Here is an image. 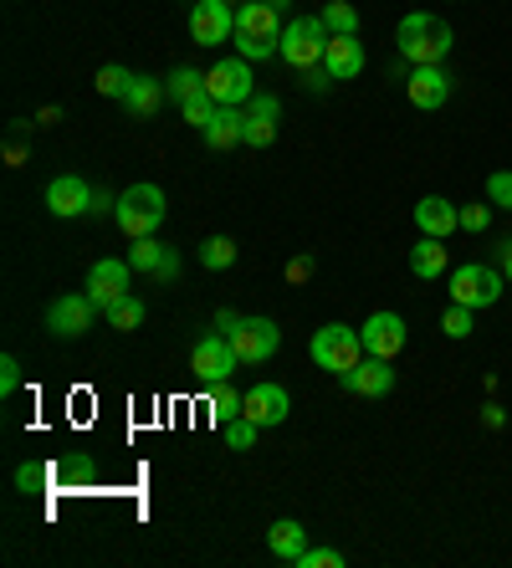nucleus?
<instances>
[{
    "label": "nucleus",
    "mask_w": 512,
    "mask_h": 568,
    "mask_svg": "<svg viewBox=\"0 0 512 568\" xmlns=\"http://www.w3.org/2000/svg\"><path fill=\"white\" fill-rule=\"evenodd\" d=\"M395 41H400V57L410 67H436L451 52V27L431 11H410V16H400V37Z\"/></svg>",
    "instance_id": "f257e3e1"
},
{
    "label": "nucleus",
    "mask_w": 512,
    "mask_h": 568,
    "mask_svg": "<svg viewBox=\"0 0 512 568\" xmlns=\"http://www.w3.org/2000/svg\"><path fill=\"white\" fill-rule=\"evenodd\" d=\"M164 190L160 185H129L119 195V211H113V225H119L129 241H139V236H154L164 225Z\"/></svg>",
    "instance_id": "f03ea898"
},
{
    "label": "nucleus",
    "mask_w": 512,
    "mask_h": 568,
    "mask_svg": "<svg viewBox=\"0 0 512 568\" xmlns=\"http://www.w3.org/2000/svg\"><path fill=\"white\" fill-rule=\"evenodd\" d=\"M324 47H328L324 16H297V21H287L283 27V37H277V57H283L293 72L324 62Z\"/></svg>",
    "instance_id": "7ed1b4c3"
},
{
    "label": "nucleus",
    "mask_w": 512,
    "mask_h": 568,
    "mask_svg": "<svg viewBox=\"0 0 512 568\" xmlns=\"http://www.w3.org/2000/svg\"><path fill=\"white\" fill-rule=\"evenodd\" d=\"M308 354H313V364H318V369H328V374H338V379H344V374L365 358V338H359L349 323H328V328L313 333Z\"/></svg>",
    "instance_id": "20e7f679"
},
{
    "label": "nucleus",
    "mask_w": 512,
    "mask_h": 568,
    "mask_svg": "<svg viewBox=\"0 0 512 568\" xmlns=\"http://www.w3.org/2000/svg\"><path fill=\"white\" fill-rule=\"evenodd\" d=\"M502 287H508V277H502L498 266H482V262H461L451 266V303L461 307H492L502 297Z\"/></svg>",
    "instance_id": "39448f33"
},
{
    "label": "nucleus",
    "mask_w": 512,
    "mask_h": 568,
    "mask_svg": "<svg viewBox=\"0 0 512 568\" xmlns=\"http://www.w3.org/2000/svg\"><path fill=\"white\" fill-rule=\"evenodd\" d=\"M205 93L216 98L221 108H246L256 98V78H252V62L246 57H226L205 72Z\"/></svg>",
    "instance_id": "423d86ee"
},
{
    "label": "nucleus",
    "mask_w": 512,
    "mask_h": 568,
    "mask_svg": "<svg viewBox=\"0 0 512 568\" xmlns=\"http://www.w3.org/2000/svg\"><path fill=\"white\" fill-rule=\"evenodd\" d=\"M236 348H231L226 333H205V338H195V348H190V374H195V384H226L231 374H236Z\"/></svg>",
    "instance_id": "0eeeda50"
},
{
    "label": "nucleus",
    "mask_w": 512,
    "mask_h": 568,
    "mask_svg": "<svg viewBox=\"0 0 512 568\" xmlns=\"http://www.w3.org/2000/svg\"><path fill=\"white\" fill-rule=\"evenodd\" d=\"M98 313H103V307H98L88 292H68V297H57V303L47 307V333H52V338H82V333L93 328Z\"/></svg>",
    "instance_id": "6e6552de"
},
{
    "label": "nucleus",
    "mask_w": 512,
    "mask_h": 568,
    "mask_svg": "<svg viewBox=\"0 0 512 568\" xmlns=\"http://www.w3.org/2000/svg\"><path fill=\"white\" fill-rule=\"evenodd\" d=\"M231 348H236L242 364H267L283 348V328L272 317H242V328L231 333Z\"/></svg>",
    "instance_id": "1a4fd4ad"
},
{
    "label": "nucleus",
    "mask_w": 512,
    "mask_h": 568,
    "mask_svg": "<svg viewBox=\"0 0 512 568\" xmlns=\"http://www.w3.org/2000/svg\"><path fill=\"white\" fill-rule=\"evenodd\" d=\"M190 37H195V47H221V41L236 37V11L226 0H195L190 6Z\"/></svg>",
    "instance_id": "9d476101"
},
{
    "label": "nucleus",
    "mask_w": 512,
    "mask_h": 568,
    "mask_svg": "<svg viewBox=\"0 0 512 568\" xmlns=\"http://www.w3.org/2000/svg\"><path fill=\"white\" fill-rule=\"evenodd\" d=\"M47 211L57 221H78V215L93 211V185L82 174H57L52 185H47Z\"/></svg>",
    "instance_id": "9b49d317"
},
{
    "label": "nucleus",
    "mask_w": 512,
    "mask_h": 568,
    "mask_svg": "<svg viewBox=\"0 0 512 568\" xmlns=\"http://www.w3.org/2000/svg\"><path fill=\"white\" fill-rule=\"evenodd\" d=\"M359 338H365V354H375V358H400V348H405V338H410V328H405L400 313H375V317H365Z\"/></svg>",
    "instance_id": "f8f14e48"
},
{
    "label": "nucleus",
    "mask_w": 512,
    "mask_h": 568,
    "mask_svg": "<svg viewBox=\"0 0 512 568\" xmlns=\"http://www.w3.org/2000/svg\"><path fill=\"white\" fill-rule=\"evenodd\" d=\"M129 277H134V266L119 262V256H103V262H93V272H88V297L109 313L123 292H129Z\"/></svg>",
    "instance_id": "ddd939ff"
},
{
    "label": "nucleus",
    "mask_w": 512,
    "mask_h": 568,
    "mask_svg": "<svg viewBox=\"0 0 512 568\" xmlns=\"http://www.w3.org/2000/svg\"><path fill=\"white\" fill-rule=\"evenodd\" d=\"M344 389H349V395H359V399H385V395L395 389V369H390V358L365 354L349 374H344Z\"/></svg>",
    "instance_id": "4468645a"
},
{
    "label": "nucleus",
    "mask_w": 512,
    "mask_h": 568,
    "mask_svg": "<svg viewBox=\"0 0 512 568\" xmlns=\"http://www.w3.org/2000/svg\"><path fill=\"white\" fill-rule=\"evenodd\" d=\"M129 266H134V272H149V277H160V282H175L180 277V252L175 246H164V241H154V236H139L134 246H129Z\"/></svg>",
    "instance_id": "2eb2a0df"
},
{
    "label": "nucleus",
    "mask_w": 512,
    "mask_h": 568,
    "mask_svg": "<svg viewBox=\"0 0 512 568\" xmlns=\"http://www.w3.org/2000/svg\"><path fill=\"white\" fill-rule=\"evenodd\" d=\"M405 98L416 108H426V113H436V108L451 98V78L441 72V62L436 67H410V78H405Z\"/></svg>",
    "instance_id": "dca6fc26"
},
{
    "label": "nucleus",
    "mask_w": 512,
    "mask_h": 568,
    "mask_svg": "<svg viewBox=\"0 0 512 568\" xmlns=\"http://www.w3.org/2000/svg\"><path fill=\"white\" fill-rule=\"evenodd\" d=\"M277 123H283V103H277L272 93H256L252 103H246V133H242V144L267 149L272 139H277Z\"/></svg>",
    "instance_id": "f3484780"
},
{
    "label": "nucleus",
    "mask_w": 512,
    "mask_h": 568,
    "mask_svg": "<svg viewBox=\"0 0 512 568\" xmlns=\"http://www.w3.org/2000/svg\"><path fill=\"white\" fill-rule=\"evenodd\" d=\"M287 415H293V399H287L283 384H252V389H246V420H256L262 430H267V425H283Z\"/></svg>",
    "instance_id": "a211bd4d"
},
{
    "label": "nucleus",
    "mask_w": 512,
    "mask_h": 568,
    "mask_svg": "<svg viewBox=\"0 0 512 568\" xmlns=\"http://www.w3.org/2000/svg\"><path fill=\"white\" fill-rule=\"evenodd\" d=\"M416 225L420 236H451V231H461V205H451L446 195H426L416 200Z\"/></svg>",
    "instance_id": "6ab92c4d"
},
{
    "label": "nucleus",
    "mask_w": 512,
    "mask_h": 568,
    "mask_svg": "<svg viewBox=\"0 0 512 568\" xmlns=\"http://www.w3.org/2000/svg\"><path fill=\"white\" fill-rule=\"evenodd\" d=\"M324 67L334 72V82L359 78V67H365V47H359V37H328Z\"/></svg>",
    "instance_id": "aec40b11"
},
{
    "label": "nucleus",
    "mask_w": 512,
    "mask_h": 568,
    "mask_svg": "<svg viewBox=\"0 0 512 568\" xmlns=\"http://www.w3.org/2000/svg\"><path fill=\"white\" fill-rule=\"evenodd\" d=\"M410 272L426 282L451 277V252H446L441 236H420V246H410Z\"/></svg>",
    "instance_id": "412c9836"
},
{
    "label": "nucleus",
    "mask_w": 512,
    "mask_h": 568,
    "mask_svg": "<svg viewBox=\"0 0 512 568\" xmlns=\"http://www.w3.org/2000/svg\"><path fill=\"white\" fill-rule=\"evenodd\" d=\"M246 133V108H216V119L201 129V139L211 149H236Z\"/></svg>",
    "instance_id": "4be33fe9"
},
{
    "label": "nucleus",
    "mask_w": 512,
    "mask_h": 568,
    "mask_svg": "<svg viewBox=\"0 0 512 568\" xmlns=\"http://www.w3.org/2000/svg\"><path fill=\"white\" fill-rule=\"evenodd\" d=\"M267 548L283 558V564H297V558H303V548H308V532H303V523H297V517H277V523L267 528Z\"/></svg>",
    "instance_id": "5701e85b"
},
{
    "label": "nucleus",
    "mask_w": 512,
    "mask_h": 568,
    "mask_svg": "<svg viewBox=\"0 0 512 568\" xmlns=\"http://www.w3.org/2000/svg\"><path fill=\"white\" fill-rule=\"evenodd\" d=\"M277 6H272V0H246V6H236V31H242V37H283V31H277Z\"/></svg>",
    "instance_id": "b1692460"
},
{
    "label": "nucleus",
    "mask_w": 512,
    "mask_h": 568,
    "mask_svg": "<svg viewBox=\"0 0 512 568\" xmlns=\"http://www.w3.org/2000/svg\"><path fill=\"white\" fill-rule=\"evenodd\" d=\"M164 98H170V93H164L160 78H134V88L123 93V108H129L134 119H154V113L164 108Z\"/></svg>",
    "instance_id": "393cba45"
},
{
    "label": "nucleus",
    "mask_w": 512,
    "mask_h": 568,
    "mask_svg": "<svg viewBox=\"0 0 512 568\" xmlns=\"http://www.w3.org/2000/svg\"><path fill=\"white\" fill-rule=\"evenodd\" d=\"M211 415H216V425L226 430L231 420H242V415H246V395H236V389H231V379L226 384H211Z\"/></svg>",
    "instance_id": "a878e982"
},
{
    "label": "nucleus",
    "mask_w": 512,
    "mask_h": 568,
    "mask_svg": "<svg viewBox=\"0 0 512 568\" xmlns=\"http://www.w3.org/2000/svg\"><path fill=\"white\" fill-rule=\"evenodd\" d=\"M109 328H119V333H134V328H144V297H134V292H123L119 303L109 307Z\"/></svg>",
    "instance_id": "bb28decb"
},
{
    "label": "nucleus",
    "mask_w": 512,
    "mask_h": 568,
    "mask_svg": "<svg viewBox=\"0 0 512 568\" xmlns=\"http://www.w3.org/2000/svg\"><path fill=\"white\" fill-rule=\"evenodd\" d=\"M318 16H324L328 37H359V11H354L349 0H328Z\"/></svg>",
    "instance_id": "cd10ccee"
},
{
    "label": "nucleus",
    "mask_w": 512,
    "mask_h": 568,
    "mask_svg": "<svg viewBox=\"0 0 512 568\" xmlns=\"http://www.w3.org/2000/svg\"><path fill=\"white\" fill-rule=\"evenodd\" d=\"M195 256H201V266H211V272H226V266H236V241L231 236H211L195 246Z\"/></svg>",
    "instance_id": "c85d7f7f"
},
{
    "label": "nucleus",
    "mask_w": 512,
    "mask_h": 568,
    "mask_svg": "<svg viewBox=\"0 0 512 568\" xmlns=\"http://www.w3.org/2000/svg\"><path fill=\"white\" fill-rule=\"evenodd\" d=\"M164 93L175 98V103H185V98L205 93V72H195V67H175V72L164 78Z\"/></svg>",
    "instance_id": "c756f323"
},
{
    "label": "nucleus",
    "mask_w": 512,
    "mask_h": 568,
    "mask_svg": "<svg viewBox=\"0 0 512 568\" xmlns=\"http://www.w3.org/2000/svg\"><path fill=\"white\" fill-rule=\"evenodd\" d=\"M216 98H211V93H195V98H185V103H180V119H185L190 123V129H205V123H211V119H216Z\"/></svg>",
    "instance_id": "7c9ffc66"
},
{
    "label": "nucleus",
    "mask_w": 512,
    "mask_h": 568,
    "mask_svg": "<svg viewBox=\"0 0 512 568\" xmlns=\"http://www.w3.org/2000/svg\"><path fill=\"white\" fill-rule=\"evenodd\" d=\"M93 88H98L103 98H119V103H123V93L134 88V72H129V67H103Z\"/></svg>",
    "instance_id": "2f4dec72"
},
{
    "label": "nucleus",
    "mask_w": 512,
    "mask_h": 568,
    "mask_svg": "<svg viewBox=\"0 0 512 568\" xmlns=\"http://www.w3.org/2000/svg\"><path fill=\"white\" fill-rule=\"evenodd\" d=\"M472 328H477V313H472V307H461V303L446 307V317H441V333H446V338H472Z\"/></svg>",
    "instance_id": "473e14b6"
},
{
    "label": "nucleus",
    "mask_w": 512,
    "mask_h": 568,
    "mask_svg": "<svg viewBox=\"0 0 512 568\" xmlns=\"http://www.w3.org/2000/svg\"><path fill=\"white\" fill-rule=\"evenodd\" d=\"M47 481H52V466L47 462H27V466H16V491H47Z\"/></svg>",
    "instance_id": "72a5a7b5"
},
{
    "label": "nucleus",
    "mask_w": 512,
    "mask_h": 568,
    "mask_svg": "<svg viewBox=\"0 0 512 568\" xmlns=\"http://www.w3.org/2000/svg\"><path fill=\"white\" fill-rule=\"evenodd\" d=\"M236 57L267 62V57H277V37H242V31H236Z\"/></svg>",
    "instance_id": "f704fd0d"
},
{
    "label": "nucleus",
    "mask_w": 512,
    "mask_h": 568,
    "mask_svg": "<svg viewBox=\"0 0 512 568\" xmlns=\"http://www.w3.org/2000/svg\"><path fill=\"white\" fill-rule=\"evenodd\" d=\"M487 200H492V205H502V211H512V170H492V174H487Z\"/></svg>",
    "instance_id": "c9c22d12"
},
{
    "label": "nucleus",
    "mask_w": 512,
    "mask_h": 568,
    "mask_svg": "<svg viewBox=\"0 0 512 568\" xmlns=\"http://www.w3.org/2000/svg\"><path fill=\"white\" fill-rule=\"evenodd\" d=\"M256 430H262V425L246 420V415H242V420H231V425H226V446H231V450H252V446H256Z\"/></svg>",
    "instance_id": "e433bc0d"
},
{
    "label": "nucleus",
    "mask_w": 512,
    "mask_h": 568,
    "mask_svg": "<svg viewBox=\"0 0 512 568\" xmlns=\"http://www.w3.org/2000/svg\"><path fill=\"white\" fill-rule=\"evenodd\" d=\"M487 225H492V200H477V205H461V231H472V236H482Z\"/></svg>",
    "instance_id": "4c0bfd02"
},
{
    "label": "nucleus",
    "mask_w": 512,
    "mask_h": 568,
    "mask_svg": "<svg viewBox=\"0 0 512 568\" xmlns=\"http://www.w3.org/2000/svg\"><path fill=\"white\" fill-rule=\"evenodd\" d=\"M297 568H344V554L338 548H303Z\"/></svg>",
    "instance_id": "58836bf2"
},
{
    "label": "nucleus",
    "mask_w": 512,
    "mask_h": 568,
    "mask_svg": "<svg viewBox=\"0 0 512 568\" xmlns=\"http://www.w3.org/2000/svg\"><path fill=\"white\" fill-rule=\"evenodd\" d=\"M297 82H303L308 93H328V88H334V72L318 62V67H303V72H297Z\"/></svg>",
    "instance_id": "ea45409f"
},
{
    "label": "nucleus",
    "mask_w": 512,
    "mask_h": 568,
    "mask_svg": "<svg viewBox=\"0 0 512 568\" xmlns=\"http://www.w3.org/2000/svg\"><path fill=\"white\" fill-rule=\"evenodd\" d=\"M16 389H21V364H16V354L0 358V399H11Z\"/></svg>",
    "instance_id": "a19ab883"
},
{
    "label": "nucleus",
    "mask_w": 512,
    "mask_h": 568,
    "mask_svg": "<svg viewBox=\"0 0 512 568\" xmlns=\"http://www.w3.org/2000/svg\"><path fill=\"white\" fill-rule=\"evenodd\" d=\"M313 272H318V262H313V256H293V262H287V282H308Z\"/></svg>",
    "instance_id": "79ce46f5"
},
{
    "label": "nucleus",
    "mask_w": 512,
    "mask_h": 568,
    "mask_svg": "<svg viewBox=\"0 0 512 568\" xmlns=\"http://www.w3.org/2000/svg\"><path fill=\"white\" fill-rule=\"evenodd\" d=\"M482 425L487 430H502V425H508V410H502V405H482Z\"/></svg>",
    "instance_id": "37998d69"
},
{
    "label": "nucleus",
    "mask_w": 512,
    "mask_h": 568,
    "mask_svg": "<svg viewBox=\"0 0 512 568\" xmlns=\"http://www.w3.org/2000/svg\"><path fill=\"white\" fill-rule=\"evenodd\" d=\"M113 211H119V200L103 195V190H93V211H88V215H113Z\"/></svg>",
    "instance_id": "c03bdc74"
},
{
    "label": "nucleus",
    "mask_w": 512,
    "mask_h": 568,
    "mask_svg": "<svg viewBox=\"0 0 512 568\" xmlns=\"http://www.w3.org/2000/svg\"><path fill=\"white\" fill-rule=\"evenodd\" d=\"M6 164H27V144H21V139H11V144H6Z\"/></svg>",
    "instance_id": "a18cd8bd"
},
{
    "label": "nucleus",
    "mask_w": 512,
    "mask_h": 568,
    "mask_svg": "<svg viewBox=\"0 0 512 568\" xmlns=\"http://www.w3.org/2000/svg\"><path fill=\"white\" fill-rule=\"evenodd\" d=\"M236 328H242V317H236V313H216V333H226V338H231Z\"/></svg>",
    "instance_id": "49530a36"
},
{
    "label": "nucleus",
    "mask_w": 512,
    "mask_h": 568,
    "mask_svg": "<svg viewBox=\"0 0 512 568\" xmlns=\"http://www.w3.org/2000/svg\"><path fill=\"white\" fill-rule=\"evenodd\" d=\"M502 277L512 282V241H508V246H502Z\"/></svg>",
    "instance_id": "de8ad7c7"
},
{
    "label": "nucleus",
    "mask_w": 512,
    "mask_h": 568,
    "mask_svg": "<svg viewBox=\"0 0 512 568\" xmlns=\"http://www.w3.org/2000/svg\"><path fill=\"white\" fill-rule=\"evenodd\" d=\"M226 6H231V0H226Z\"/></svg>",
    "instance_id": "09e8293b"
}]
</instances>
